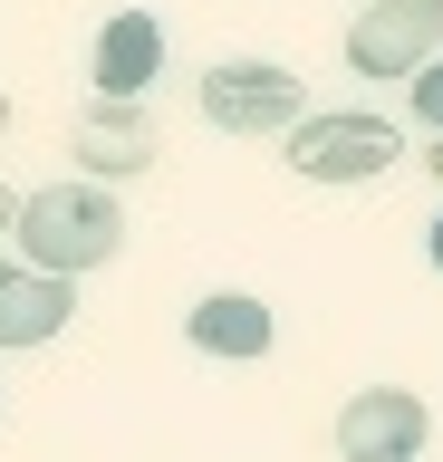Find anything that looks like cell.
Wrapping results in <instances>:
<instances>
[{
	"label": "cell",
	"instance_id": "13",
	"mask_svg": "<svg viewBox=\"0 0 443 462\" xmlns=\"http://www.w3.org/2000/svg\"><path fill=\"white\" fill-rule=\"evenodd\" d=\"M424 164H434V183H443V135H434V154H424Z\"/></svg>",
	"mask_w": 443,
	"mask_h": 462
},
{
	"label": "cell",
	"instance_id": "3",
	"mask_svg": "<svg viewBox=\"0 0 443 462\" xmlns=\"http://www.w3.org/2000/svg\"><path fill=\"white\" fill-rule=\"evenodd\" d=\"M309 116V78L280 58H222L203 78V125L212 135H290Z\"/></svg>",
	"mask_w": 443,
	"mask_h": 462
},
{
	"label": "cell",
	"instance_id": "9",
	"mask_svg": "<svg viewBox=\"0 0 443 462\" xmlns=\"http://www.w3.org/2000/svg\"><path fill=\"white\" fill-rule=\"evenodd\" d=\"M78 164H88V183H125V173H145V164H154L145 106H106V97H97V106L78 116Z\"/></svg>",
	"mask_w": 443,
	"mask_h": 462
},
{
	"label": "cell",
	"instance_id": "4",
	"mask_svg": "<svg viewBox=\"0 0 443 462\" xmlns=\"http://www.w3.org/2000/svg\"><path fill=\"white\" fill-rule=\"evenodd\" d=\"M424 58H443V0H366L347 20L356 78H414Z\"/></svg>",
	"mask_w": 443,
	"mask_h": 462
},
{
	"label": "cell",
	"instance_id": "1",
	"mask_svg": "<svg viewBox=\"0 0 443 462\" xmlns=\"http://www.w3.org/2000/svg\"><path fill=\"white\" fill-rule=\"evenodd\" d=\"M10 241H20V260L30 270H49V280H78V270H106V260L125 251V212L106 183H39L20 212H10Z\"/></svg>",
	"mask_w": 443,
	"mask_h": 462
},
{
	"label": "cell",
	"instance_id": "2",
	"mask_svg": "<svg viewBox=\"0 0 443 462\" xmlns=\"http://www.w3.org/2000/svg\"><path fill=\"white\" fill-rule=\"evenodd\" d=\"M280 164L299 183H376V173L405 164V125L376 106H337V116H299L280 135Z\"/></svg>",
	"mask_w": 443,
	"mask_h": 462
},
{
	"label": "cell",
	"instance_id": "7",
	"mask_svg": "<svg viewBox=\"0 0 443 462\" xmlns=\"http://www.w3.org/2000/svg\"><path fill=\"white\" fill-rule=\"evenodd\" d=\"M183 337L203 346V356H222V366H241V356H270V346H280V318H270V299H251V289H212V299L183 309Z\"/></svg>",
	"mask_w": 443,
	"mask_h": 462
},
{
	"label": "cell",
	"instance_id": "8",
	"mask_svg": "<svg viewBox=\"0 0 443 462\" xmlns=\"http://www.w3.org/2000/svg\"><path fill=\"white\" fill-rule=\"evenodd\" d=\"M78 318V289L30 270V260H0V346H49Z\"/></svg>",
	"mask_w": 443,
	"mask_h": 462
},
{
	"label": "cell",
	"instance_id": "6",
	"mask_svg": "<svg viewBox=\"0 0 443 462\" xmlns=\"http://www.w3.org/2000/svg\"><path fill=\"white\" fill-rule=\"evenodd\" d=\"M424 395H405V385H366V395H347V414H337V462H424Z\"/></svg>",
	"mask_w": 443,
	"mask_h": 462
},
{
	"label": "cell",
	"instance_id": "10",
	"mask_svg": "<svg viewBox=\"0 0 443 462\" xmlns=\"http://www.w3.org/2000/svg\"><path fill=\"white\" fill-rule=\"evenodd\" d=\"M405 87H414V125H424V135H443V58H424Z\"/></svg>",
	"mask_w": 443,
	"mask_h": 462
},
{
	"label": "cell",
	"instance_id": "11",
	"mask_svg": "<svg viewBox=\"0 0 443 462\" xmlns=\"http://www.w3.org/2000/svg\"><path fill=\"white\" fill-rule=\"evenodd\" d=\"M424 260H434V270H443V212H434V222H424Z\"/></svg>",
	"mask_w": 443,
	"mask_h": 462
},
{
	"label": "cell",
	"instance_id": "12",
	"mask_svg": "<svg viewBox=\"0 0 443 462\" xmlns=\"http://www.w3.org/2000/svg\"><path fill=\"white\" fill-rule=\"evenodd\" d=\"M10 212H20V193H10V183H0V241H10Z\"/></svg>",
	"mask_w": 443,
	"mask_h": 462
},
{
	"label": "cell",
	"instance_id": "5",
	"mask_svg": "<svg viewBox=\"0 0 443 462\" xmlns=\"http://www.w3.org/2000/svg\"><path fill=\"white\" fill-rule=\"evenodd\" d=\"M154 78H164V20L154 10H116V20H97L88 39V87L106 106H145Z\"/></svg>",
	"mask_w": 443,
	"mask_h": 462
}]
</instances>
